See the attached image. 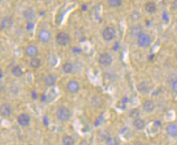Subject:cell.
<instances>
[{"mask_svg":"<svg viewBox=\"0 0 177 145\" xmlns=\"http://www.w3.org/2000/svg\"><path fill=\"white\" fill-rule=\"evenodd\" d=\"M133 126H135V129L141 130L144 129L145 126V120H143V119L139 117V118H137L134 120Z\"/></svg>","mask_w":177,"mask_h":145,"instance_id":"obj_18","label":"cell"},{"mask_svg":"<svg viewBox=\"0 0 177 145\" xmlns=\"http://www.w3.org/2000/svg\"><path fill=\"white\" fill-rule=\"evenodd\" d=\"M63 145H74V139L71 136H64L62 139Z\"/></svg>","mask_w":177,"mask_h":145,"instance_id":"obj_24","label":"cell"},{"mask_svg":"<svg viewBox=\"0 0 177 145\" xmlns=\"http://www.w3.org/2000/svg\"><path fill=\"white\" fill-rule=\"evenodd\" d=\"M70 38L65 32H60L56 36V42L60 46H67L70 43Z\"/></svg>","mask_w":177,"mask_h":145,"instance_id":"obj_5","label":"cell"},{"mask_svg":"<svg viewBox=\"0 0 177 145\" xmlns=\"http://www.w3.org/2000/svg\"><path fill=\"white\" fill-rule=\"evenodd\" d=\"M38 37L41 42L44 44H47L51 40V33L47 30H41L38 33Z\"/></svg>","mask_w":177,"mask_h":145,"instance_id":"obj_8","label":"cell"},{"mask_svg":"<svg viewBox=\"0 0 177 145\" xmlns=\"http://www.w3.org/2000/svg\"><path fill=\"white\" fill-rule=\"evenodd\" d=\"M143 32V27L139 24H135L131 27L130 30H129V33H130L131 37L133 38H138L140 35Z\"/></svg>","mask_w":177,"mask_h":145,"instance_id":"obj_7","label":"cell"},{"mask_svg":"<svg viewBox=\"0 0 177 145\" xmlns=\"http://www.w3.org/2000/svg\"><path fill=\"white\" fill-rule=\"evenodd\" d=\"M30 67L33 68H39L41 66V61L38 58H32L31 60L30 61Z\"/></svg>","mask_w":177,"mask_h":145,"instance_id":"obj_23","label":"cell"},{"mask_svg":"<svg viewBox=\"0 0 177 145\" xmlns=\"http://www.w3.org/2000/svg\"><path fill=\"white\" fill-rule=\"evenodd\" d=\"M166 132L168 135L172 137H177V124L175 123H169L166 127Z\"/></svg>","mask_w":177,"mask_h":145,"instance_id":"obj_16","label":"cell"},{"mask_svg":"<svg viewBox=\"0 0 177 145\" xmlns=\"http://www.w3.org/2000/svg\"><path fill=\"white\" fill-rule=\"evenodd\" d=\"M172 6V8H173L174 10H177V0H173Z\"/></svg>","mask_w":177,"mask_h":145,"instance_id":"obj_30","label":"cell"},{"mask_svg":"<svg viewBox=\"0 0 177 145\" xmlns=\"http://www.w3.org/2000/svg\"><path fill=\"white\" fill-rule=\"evenodd\" d=\"M56 81V77L53 76V75H47V76L45 77V78H44V82H45V84L47 85V86H50V87L55 86Z\"/></svg>","mask_w":177,"mask_h":145,"instance_id":"obj_19","label":"cell"},{"mask_svg":"<svg viewBox=\"0 0 177 145\" xmlns=\"http://www.w3.org/2000/svg\"><path fill=\"white\" fill-rule=\"evenodd\" d=\"M12 74L16 77H21L23 75V71L20 65H15L12 68Z\"/></svg>","mask_w":177,"mask_h":145,"instance_id":"obj_21","label":"cell"},{"mask_svg":"<svg viewBox=\"0 0 177 145\" xmlns=\"http://www.w3.org/2000/svg\"><path fill=\"white\" fill-rule=\"evenodd\" d=\"M74 64L71 62H65L63 64L62 69L64 73L70 74L74 72Z\"/></svg>","mask_w":177,"mask_h":145,"instance_id":"obj_20","label":"cell"},{"mask_svg":"<svg viewBox=\"0 0 177 145\" xmlns=\"http://www.w3.org/2000/svg\"><path fill=\"white\" fill-rule=\"evenodd\" d=\"M152 38L148 33H142L138 38H137V44L140 47L145 48L151 44Z\"/></svg>","mask_w":177,"mask_h":145,"instance_id":"obj_2","label":"cell"},{"mask_svg":"<svg viewBox=\"0 0 177 145\" xmlns=\"http://www.w3.org/2000/svg\"><path fill=\"white\" fill-rule=\"evenodd\" d=\"M142 108L145 112H153L155 108V103H154V101H152V100L151 99L146 100V101H145L144 103H143Z\"/></svg>","mask_w":177,"mask_h":145,"instance_id":"obj_14","label":"cell"},{"mask_svg":"<svg viewBox=\"0 0 177 145\" xmlns=\"http://www.w3.org/2000/svg\"><path fill=\"white\" fill-rule=\"evenodd\" d=\"M2 2V0H0V3H1Z\"/></svg>","mask_w":177,"mask_h":145,"instance_id":"obj_38","label":"cell"},{"mask_svg":"<svg viewBox=\"0 0 177 145\" xmlns=\"http://www.w3.org/2000/svg\"><path fill=\"white\" fill-rule=\"evenodd\" d=\"M176 58H177V56H176Z\"/></svg>","mask_w":177,"mask_h":145,"instance_id":"obj_42","label":"cell"},{"mask_svg":"<svg viewBox=\"0 0 177 145\" xmlns=\"http://www.w3.org/2000/svg\"><path fill=\"white\" fill-rule=\"evenodd\" d=\"M87 6H85V5H83V6H82V10H84V11H85V10H87Z\"/></svg>","mask_w":177,"mask_h":145,"instance_id":"obj_35","label":"cell"},{"mask_svg":"<svg viewBox=\"0 0 177 145\" xmlns=\"http://www.w3.org/2000/svg\"><path fill=\"white\" fill-rule=\"evenodd\" d=\"M145 145H149V144H145Z\"/></svg>","mask_w":177,"mask_h":145,"instance_id":"obj_41","label":"cell"},{"mask_svg":"<svg viewBox=\"0 0 177 145\" xmlns=\"http://www.w3.org/2000/svg\"><path fill=\"white\" fill-rule=\"evenodd\" d=\"M72 113L71 111L65 106H61L58 109L57 112V116L58 120H61L62 122H66L69 120L71 117Z\"/></svg>","mask_w":177,"mask_h":145,"instance_id":"obj_1","label":"cell"},{"mask_svg":"<svg viewBox=\"0 0 177 145\" xmlns=\"http://www.w3.org/2000/svg\"><path fill=\"white\" fill-rule=\"evenodd\" d=\"M140 114H141V112H140L139 109L138 108H134V109H131V111L129 112V116L135 120V119L139 118Z\"/></svg>","mask_w":177,"mask_h":145,"instance_id":"obj_25","label":"cell"},{"mask_svg":"<svg viewBox=\"0 0 177 145\" xmlns=\"http://www.w3.org/2000/svg\"><path fill=\"white\" fill-rule=\"evenodd\" d=\"M112 61H113V58H112V55L107 52H103L98 57V62L101 65L104 66V67L110 66Z\"/></svg>","mask_w":177,"mask_h":145,"instance_id":"obj_3","label":"cell"},{"mask_svg":"<svg viewBox=\"0 0 177 145\" xmlns=\"http://www.w3.org/2000/svg\"><path fill=\"white\" fill-rule=\"evenodd\" d=\"M13 109L9 103H3L0 106V116L3 118H9L13 113Z\"/></svg>","mask_w":177,"mask_h":145,"instance_id":"obj_6","label":"cell"},{"mask_svg":"<svg viewBox=\"0 0 177 145\" xmlns=\"http://www.w3.org/2000/svg\"><path fill=\"white\" fill-rule=\"evenodd\" d=\"M124 145H131V144H129V143H126V144H124Z\"/></svg>","mask_w":177,"mask_h":145,"instance_id":"obj_39","label":"cell"},{"mask_svg":"<svg viewBox=\"0 0 177 145\" xmlns=\"http://www.w3.org/2000/svg\"><path fill=\"white\" fill-rule=\"evenodd\" d=\"M67 88L69 92L74 94L78 92V91L80 90V84L77 81L72 80V81H70L67 83Z\"/></svg>","mask_w":177,"mask_h":145,"instance_id":"obj_11","label":"cell"},{"mask_svg":"<svg viewBox=\"0 0 177 145\" xmlns=\"http://www.w3.org/2000/svg\"><path fill=\"white\" fill-rule=\"evenodd\" d=\"M37 97H38V95H37V93H36V91H32L31 98L33 99H37Z\"/></svg>","mask_w":177,"mask_h":145,"instance_id":"obj_29","label":"cell"},{"mask_svg":"<svg viewBox=\"0 0 177 145\" xmlns=\"http://www.w3.org/2000/svg\"><path fill=\"white\" fill-rule=\"evenodd\" d=\"M73 51L75 52V53H79V52L81 51V49H78V47H75V48L73 49Z\"/></svg>","mask_w":177,"mask_h":145,"instance_id":"obj_34","label":"cell"},{"mask_svg":"<svg viewBox=\"0 0 177 145\" xmlns=\"http://www.w3.org/2000/svg\"><path fill=\"white\" fill-rule=\"evenodd\" d=\"M137 89L141 94H147L149 92V86L146 81H141L137 85Z\"/></svg>","mask_w":177,"mask_h":145,"instance_id":"obj_17","label":"cell"},{"mask_svg":"<svg viewBox=\"0 0 177 145\" xmlns=\"http://www.w3.org/2000/svg\"><path fill=\"white\" fill-rule=\"evenodd\" d=\"M171 86H172V89L175 93L177 94V78L172 80L171 81Z\"/></svg>","mask_w":177,"mask_h":145,"instance_id":"obj_28","label":"cell"},{"mask_svg":"<svg viewBox=\"0 0 177 145\" xmlns=\"http://www.w3.org/2000/svg\"><path fill=\"white\" fill-rule=\"evenodd\" d=\"M23 17L29 21H32L36 18V13L33 8H27L23 13Z\"/></svg>","mask_w":177,"mask_h":145,"instance_id":"obj_12","label":"cell"},{"mask_svg":"<svg viewBox=\"0 0 177 145\" xmlns=\"http://www.w3.org/2000/svg\"><path fill=\"white\" fill-rule=\"evenodd\" d=\"M134 145H142V144H141V143H140V142H136V143H135Z\"/></svg>","mask_w":177,"mask_h":145,"instance_id":"obj_37","label":"cell"},{"mask_svg":"<svg viewBox=\"0 0 177 145\" xmlns=\"http://www.w3.org/2000/svg\"><path fill=\"white\" fill-rule=\"evenodd\" d=\"M118 48H119V43H116V44L114 45L113 49L115 51H117V50H118Z\"/></svg>","mask_w":177,"mask_h":145,"instance_id":"obj_32","label":"cell"},{"mask_svg":"<svg viewBox=\"0 0 177 145\" xmlns=\"http://www.w3.org/2000/svg\"><path fill=\"white\" fill-rule=\"evenodd\" d=\"M44 123L45 125H48L49 124V123H48V120H47V116H44Z\"/></svg>","mask_w":177,"mask_h":145,"instance_id":"obj_33","label":"cell"},{"mask_svg":"<svg viewBox=\"0 0 177 145\" xmlns=\"http://www.w3.org/2000/svg\"><path fill=\"white\" fill-rule=\"evenodd\" d=\"M46 101L47 100V96H46L45 95H43V96H42V101Z\"/></svg>","mask_w":177,"mask_h":145,"instance_id":"obj_36","label":"cell"},{"mask_svg":"<svg viewBox=\"0 0 177 145\" xmlns=\"http://www.w3.org/2000/svg\"><path fill=\"white\" fill-rule=\"evenodd\" d=\"M29 145H33V144H29Z\"/></svg>","mask_w":177,"mask_h":145,"instance_id":"obj_40","label":"cell"},{"mask_svg":"<svg viewBox=\"0 0 177 145\" xmlns=\"http://www.w3.org/2000/svg\"><path fill=\"white\" fill-rule=\"evenodd\" d=\"M101 104H102V100H101V99L100 98L99 96L95 95V96L92 97L91 100V105L93 107L98 108L99 107V106H101Z\"/></svg>","mask_w":177,"mask_h":145,"instance_id":"obj_22","label":"cell"},{"mask_svg":"<svg viewBox=\"0 0 177 145\" xmlns=\"http://www.w3.org/2000/svg\"><path fill=\"white\" fill-rule=\"evenodd\" d=\"M116 37V30L112 27H107L102 32V37L104 41H111Z\"/></svg>","mask_w":177,"mask_h":145,"instance_id":"obj_4","label":"cell"},{"mask_svg":"<svg viewBox=\"0 0 177 145\" xmlns=\"http://www.w3.org/2000/svg\"><path fill=\"white\" fill-rule=\"evenodd\" d=\"M26 55L30 58H35L38 55V49L34 45H29L26 47Z\"/></svg>","mask_w":177,"mask_h":145,"instance_id":"obj_15","label":"cell"},{"mask_svg":"<svg viewBox=\"0 0 177 145\" xmlns=\"http://www.w3.org/2000/svg\"><path fill=\"white\" fill-rule=\"evenodd\" d=\"M17 122L21 126H27L30 123V116L27 113H21L18 116Z\"/></svg>","mask_w":177,"mask_h":145,"instance_id":"obj_10","label":"cell"},{"mask_svg":"<svg viewBox=\"0 0 177 145\" xmlns=\"http://www.w3.org/2000/svg\"><path fill=\"white\" fill-rule=\"evenodd\" d=\"M144 9L148 13H150V14H153L156 12L157 10V6L155 4V2L153 1H148L147 2H145L144 5Z\"/></svg>","mask_w":177,"mask_h":145,"instance_id":"obj_13","label":"cell"},{"mask_svg":"<svg viewBox=\"0 0 177 145\" xmlns=\"http://www.w3.org/2000/svg\"><path fill=\"white\" fill-rule=\"evenodd\" d=\"M106 144L107 145H118V142L115 137H109L106 139Z\"/></svg>","mask_w":177,"mask_h":145,"instance_id":"obj_27","label":"cell"},{"mask_svg":"<svg viewBox=\"0 0 177 145\" xmlns=\"http://www.w3.org/2000/svg\"><path fill=\"white\" fill-rule=\"evenodd\" d=\"M33 27V24L32 22H30L28 24H27V29H28L29 30H32Z\"/></svg>","mask_w":177,"mask_h":145,"instance_id":"obj_31","label":"cell"},{"mask_svg":"<svg viewBox=\"0 0 177 145\" xmlns=\"http://www.w3.org/2000/svg\"><path fill=\"white\" fill-rule=\"evenodd\" d=\"M107 3L112 8H117L121 7L122 4V0H107Z\"/></svg>","mask_w":177,"mask_h":145,"instance_id":"obj_26","label":"cell"},{"mask_svg":"<svg viewBox=\"0 0 177 145\" xmlns=\"http://www.w3.org/2000/svg\"><path fill=\"white\" fill-rule=\"evenodd\" d=\"M13 23H14V20L11 16H5L0 22V28L2 30L10 29L13 25Z\"/></svg>","mask_w":177,"mask_h":145,"instance_id":"obj_9","label":"cell"}]
</instances>
